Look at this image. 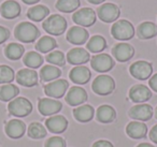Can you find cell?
<instances>
[{
  "mask_svg": "<svg viewBox=\"0 0 157 147\" xmlns=\"http://www.w3.org/2000/svg\"><path fill=\"white\" fill-rule=\"evenodd\" d=\"M130 74L137 80H147L153 72V67L150 62L144 60H139L133 62L129 68Z\"/></svg>",
  "mask_w": 157,
  "mask_h": 147,
  "instance_id": "cell-10",
  "label": "cell"
},
{
  "mask_svg": "<svg viewBox=\"0 0 157 147\" xmlns=\"http://www.w3.org/2000/svg\"><path fill=\"white\" fill-rule=\"evenodd\" d=\"M80 0H57L56 8L63 13H71L80 7Z\"/></svg>",
  "mask_w": 157,
  "mask_h": 147,
  "instance_id": "cell-33",
  "label": "cell"
},
{
  "mask_svg": "<svg viewBox=\"0 0 157 147\" xmlns=\"http://www.w3.org/2000/svg\"><path fill=\"white\" fill-rule=\"evenodd\" d=\"M72 20L81 27H90L96 23V12L90 8H82L74 12Z\"/></svg>",
  "mask_w": 157,
  "mask_h": 147,
  "instance_id": "cell-6",
  "label": "cell"
},
{
  "mask_svg": "<svg viewBox=\"0 0 157 147\" xmlns=\"http://www.w3.org/2000/svg\"><path fill=\"white\" fill-rule=\"evenodd\" d=\"M20 92V89L13 84H3L0 86V100L1 101H12Z\"/></svg>",
  "mask_w": 157,
  "mask_h": 147,
  "instance_id": "cell-29",
  "label": "cell"
},
{
  "mask_svg": "<svg viewBox=\"0 0 157 147\" xmlns=\"http://www.w3.org/2000/svg\"><path fill=\"white\" fill-rule=\"evenodd\" d=\"M93 147H113V144L110 143L109 141L100 140V141H97L96 143H94Z\"/></svg>",
  "mask_w": 157,
  "mask_h": 147,
  "instance_id": "cell-40",
  "label": "cell"
},
{
  "mask_svg": "<svg viewBox=\"0 0 157 147\" xmlns=\"http://www.w3.org/2000/svg\"><path fill=\"white\" fill-rule=\"evenodd\" d=\"M25 52V48L23 45L18 43H10L9 45H7L5 50V54L11 60H17L23 56Z\"/></svg>",
  "mask_w": 157,
  "mask_h": 147,
  "instance_id": "cell-32",
  "label": "cell"
},
{
  "mask_svg": "<svg viewBox=\"0 0 157 147\" xmlns=\"http://www.w3.org/2000/svg\"><path fill=\"white\" fill-rule=\"evenodd\" d=\"M87 1L92 5H100V3L105 2V0H87Z\"/></svg>",
  "mask_w": 157,
  "mask_h": 147,
  "instance_id": "cell-43",
  "label": "cell"
},
{
  "mask_svg": "<svg viewBox=\"0 0 157 147\" xmlns=\"http://www.w3.org/2000/svg\"><path fill=\"white\" fill-rule=\"evenodd\" d=\"M111 35L116 40L126 41V40H130L135 36V28L130 22L126 20H121L113 24L111 28Z\"/></svg>",
  "mask_w": 157,
  "mask_h": 147,
  "instance_id": "cell-3",
  "label": "cell"
},
{
  "mask_svg": "<svg viewBox=\"0 0 157 147\" xmlns=\"http://www.w3.org/2000/svg\"><path fill=\"white\" fill-rule=\"evenodd\" d=\"M155 116H156V118H157V107H156V111H155Z\"/></svg>",
  "mask_w": 157,
  "mask_h": 147,
  "instance_id": "cell-46",
  "label": "cell"
},
{
  "mask_svg": "<svg viewBox=\"0 0 157 147\" xmlns=\"http://www.w3.org/2000/svg\"><path fill=\"white\" fill-rule=\"evenodd\" d=\"M0 13L7 20L15 18L21 13V6L15 0H7L0 7Z\"/></svg>",
  "mask_w": 157,
  "mask_h": 147,
  "instance_id": "cell-21",
  "label": "cell"
},
{
  "mask_svg": "<svg viewBox=\"0 0 157 147\" xmlns=\"http://www.w3.org/2000/svg\"><path fill=\"white\" fill-rule=\"evenodd\" d=\"M57 43L56 40L52 37H48V36H44L42 37L39 41L36 44V50L39 51L40 53H48V52H53L54 48H56Z\"/></svg>",
  "mask_w": 157,
  "mask_h": 147,
  "instance_id": "cell-30",
  "label": "cell"
},
{
  "mask_svg": "<svg viewBox=\"0 0 157 147\" xmlns=\"http://www.w3.org/2000/svg\"><path fill=\"white\" fill-rule=\"evenodd\" d=\"M15 38L24 43H31L39 38L40 31L33 23L22 22L15 27Z\"/></svg>",
  "mask_w": 157,
  "mask_h": 147,
  "instance_id": "cell-1",
  "label": "cell"
},
{
  "mask_svg": "<svg viewBox=\"0 0 157 147\" xmlns=\"http://www.w3.org/2000/svg\"><path fill=\"white\" fill-rule=\"evenodd\" d=\"M45 147H66V142L59 136H53L45 143Z\"/></svg>",
  "mask_w": 157,
  "mask_h": 147,
  "instance_id": "cell-38",
  "label": "cell"
},
{
  "mask_svg": "<svg viewBox=\"0 0 157 147\" xmlns=\"http://www.w3.org/2000/svg\"><path fill=\"white\" fill-rule=\"evenodd\" d=\"M87 100V92L85 89L80 86H73L69 89L67 96H66V101L69 105L76 106L81 105Z\"/></svg>",
  "mask_w": 157,
  "mask_h": 147,
  "instance_id": "cell-12",
  "label": "cell"
},
{
  "mask_svg": "<svg viewBox=\"0 0 157 147\" xmlns=\"http://www.w3.org/2000/svg\"><path fill=\"white\" fill-rule=\"evenodd\" d=\"M63 107V104L57 100H54L52 98H42L39 100L38 108L39 112L43 116H50V115L56 114Z\"/></svg>",
  "mask_w": 157,
  "mask_h": 147,
  "instance_id": "cell-11",
  "label": "cell"
},
{
  "mask_svg": "<svg viewBox=\"0 0 157 147\" xmlns=\"http://www.w3.org/2000/svg\"><path fill=\"white\" fill-rule=\"evenodd\" d=\"M26 131V126L18 119H12L6 125V133L12 138H20L24 135Z\"/></svg>",
  "mask_w": 157,
  "mask_h": 147,
  "instance_id": "cell-22",
  "label": "cell"
},
{
  "mask_svg": "<svg viewBox=\"0 0 157 147\" xmlns=\"http://www.w3.org/2000/svg\"><path fill=\"white\" fill-rule=\"evenodd\" d=\"M28 135L29 138H43L46 135V130L43 125L40 123H31L28 127Z\"/></svg>",
  "mask_w": 157,
  "mask_h": 147,
  "instance_id": "cell-35",
  "label": "cell"
},
{
  "mask_svg": "<svg viewBox=\"0 0 157 147\" xmlns=\"http://www.w3.org/2000/svg\"><path fill=\"white\" fill-rule=\"evenodd\" d=\"M107 47V41L101 36H94L87 42V50L92 53H100Z\"/></svg>",
  "mask_w": 157,
  "mask_h": 147,
  "instance_id": "cell-31",
  "label": "cell"
},
{
  "mask_svg": "<svg viewBox=\"0 0 157 147\" xmlns=\"http://www.w3.org/2000/svg\"><path fill=\"white\" fill-rule=\"evenodd\" d=\"M45 126L52 133H61L68 127V120L61 115H53L45 121Z\"/></svg>",
  "mask_w": 157,
  "mask_h": 147,
  "instance_id": "cell-20",
  "label": "cell"
},
{
  "mask_svg": "<svg viewBox=\"0 0 157 147\" xmlns=\"http://www.w3.org/2000/svg\"><path fill=\"white\" fill-rule=\"evenodd\" d=\"M148 85H150V87L153 89V90L157 92V73L154 74V75L150 78V81H148Z\"/></svg>",
  "mask_w": 157,
  "mask_h": 147,
  "instance_id": "cell-41",
  "label": "cell"
},
{
  "mask_svg": "<svg viewBox=\"0 0 157 147\" xmlns=\"http://www.w3.org/2000/svg\"><path fill=\"white\" fill-rule=\"evenodd\" d=\"M90 66L95 71L105 73L114 67V60L108 54H97L90 59Z\"/></svg>",
  "mask_w": 157,
  "mask_h": 147,
  "instance_id": "cell-8",
  "label": "cell"
},
{
  "mask_svg": "<svg viewBox=\"0 0 157 147\" xmlns=\"http://www.w3.org/2000/svg\"><path fill=\"white\" fill-rule=\"evenodd\" d=\"M90 75L92 74H90V71L88 70V68L84 67V66H76L69 73L70 80L78 85L86 84L90 81Z\"/></svg>",
  "mask_w": 157,
  "mask_h": 147,
  "instance_id": "cell-19",
  "label": "cell"
},
{
  "mask_svg": "<svg viewBox=\"0 0 157 147\" xmlns=\"http://www.w3.org/2000/svg\"><path fill=\"white\" fill-rule=\"evenodd\" d=\"M96 116H97V119L98 121L100 123H111L115 119V116H116V113H115V110H114L112 106L110 105H100L98 107L96 112Z\"/></svg>",
  "mask_w": 157,
  "mask_h": 147,
  "instance_id": "cell-26",
  "label": "cell"
},
{
  "mask_svg": "<svg viewBox=\"0 0 157 147\" xmlns=\"http://www.w3.org/2000/svg\"><path fill=\"white\" fill-rule=\"evenodd\" d=\"M99 18L105 23H113L120 17L121 10L114 3H103L97 10Z\"/></svg>",
  "mask_w": 157,
  "mask_h": 147,
  "instance_id": "cell-9",
  "label": "cell"
},
{
  "mask_svg": "<svg viewBox=\"0 0 157 147\" xmlns=\"http://www.w3.org/2000/svg\"><path fill=\"white\" fill-rule=\"evenodd\" d=\"M45 59L48 62H50L53 66H63L66 62L65 55L60 51H53L50 54H48Z\"/></svg>",
  "mask_w": 157,
  "mask_h": 147,
  "instance_id": "cell-36",
  "label": "cell"
},
{
  "mask_svg": "<svg viewBox=\"0 0 157 147\" xmlns=\"http://www.w3.org/2000/svg\"><path fill=\"white\" fill-rule=\"evenodd\" d=\"M14 80V71L9 66H0V84H10Z\"/></svg>",
  "mask_w": 157,
  "mask_h": 147,
  "instance_id": "cell-37",
  "label": "cell"
},
{
  "mask_svg": "<svg viewBox=\"0 0 157 147\" xmlns=\"http://www.w3.org/2000/svg\"><path fill=\"white\" fill-rule=\"evenodd\" d=\"M48 14H50V10H48V7H45L43 5L33 6L27 12V16L33 22H41Z\"/></svg>",
  "mask_w": 157,
  "mask_h": 147,
  "instance_id": "cell-27",
  "label": "cell"
},
{
  "mask_svg": "<svg viewBox=\"0 0 157 147\" xmlns=\"http://www.w3.org/2000/svg\"><path fill=\"white\" fill-rule=\"evenodd\" d=\"M22 1L26 5H35V3L39 2L40 0H22Z\"/></svg>",
  "mask_w": 157,
  "mask_h": 147,
  "instance_id": "cell-44",
  "label": "cell"
},
{
  "mask_svg": "<svg viewBox=\"0 0 157 147\" xmlns=\"http://www.w3.org/2000/svg\"><path fill=\"white\" fill-rule=\"evenodd\" d=\"M137 35L140 39H152L157 35V26L152 22H143L138 26Z\"/></svg>",
  "mask_w": 157,
  "mask_h": 147,
  "instance_id": "cell-25",
  "label": "cell"
},
{
  "mask_svg": "<svg viewBox=\"0 0 157 147\" xmlns=\"http://www.w3.org/2000/svg\"><path fill=\"white\" fill-rule=\"evenodd\" d=\"M112 54L115 57L116 60L121 61V62H125V61H128L130 58H132L133 54H135V50L128 43H118L113 47Z\"/></svg>",
  "mask_w": 157,
  "mask_h": 147,
  "instance_id": "cell-16",
  "label": "cell"
},
{
  "mask_svg": "<svg viewBox=\"0 0 157 147\" xmlns=\"http://www.w3.org/2000/svg\"><path fill=\"white\" fill-rule=\"evenodd\" d=\"M68 87H69V83L66 80H63V78L55 80L44 86V92L48 97H51L52 99H54V98L59 99L65 95Z\"/></svg>",
  "mask_w": 157,
  "mask_h": 147,
  "instance_id": "cell-7",
  "label": "cell"
},
{
  "mask_svg": "<svg viewBox=\"0 0 157 147\" xmlns=\"http://www.w3.org/2000/svg\"><path fill=\"white\" fill-rule=\"evenodd\" d=\"M95 114V110L92 105L88 104H84V105H80L76 108H74L73 115L78 121L81 123H87V121L92 120Z\"/></svg>",
  "mask_w": 157,
  "mask_h": 147,
  "instance_id": "cell-24",
  "label": "cell"
},
{
  "mask_svg": "<svg viewBox=\"0 0 157 147\" xmlns=\"http://www.w3.org/2000/svg\"><path fill=\"white\" fill-rule=\"evenodd\" d=\"M90 59V55L87 50L82 47H74L67 54V60L71 65L80 66L86 63Z\"/></svg>",
  "mask_w": 157,
  "mask_h": 147,
  "instance_id": "cell-14",
  "label": "cell"
},
{
  "mask_svg": "<svg viewBox=\"0 0 157 147\" xmlns=\"http://www.w3.org/2000/svg\"><path fill=\"white\" fill-rule=\"evenodd\" d=\"M126 133L132 138H142L147 134V126L140 121H131L127 125Z\"/></svg>",
  "mask_w": 157,
  "mask_h": 147,
  "instance_id": "cell-23",
  "label": "cell"
},
{
  "mask_svg": "<svg viewBox=\"0 0 157 147\" xmlns=\"http://www.w3.org/2000/svg\"><path fill=\"white\" fill-rule=\"evenodd\" d=\"M8 110H9L10 114L14 115V116L24 117L31 113L33 104L26 98L17 97L12 100V101H10L9 105H8Z\"/></svg>",
  "mask_w": 157,
  "mask_h": 147,
  "instance_id": "cell-4",
  "label": "cell"
},
{
  "mask_svg": "<svg viewBox=\"0 0 157 147\" xmlns=\"http://www.w3.org/2000/svg\"><path fill=\"white\" fill-rule=\"evenodd\" d=\"M151 97H152V92L145 85H135L129 90V98L137 103L147 101L151 99Z\"/></svg>",
  "mask_w": 157,
  "mask_h": 147,
  "instance_id": "cell-18",
  "label": "cell"
},
{
  "mask_svg": "<svg viewBox=\"0 0 157 147\" xmlns=\"http://www.w3.org/2000/svg\"><path fill=\"white\" fill-rule=\"evenodd\" d=\"M24 63L30 69H37L43 63V57L37 52H28L24 56Z\"/></svg>",
  "mask_w": 157,
  "mask_h": 147,
  "instance_id": "cell-34",
  "label": "cell"
},
{
  "mask_svg": "<svg viewBox=\"0 0 157 147\" xmlns=\"http://www.w3.org/2000/svg\"><path fill=\"white\" fill-rule=\"evenodd\" d=\"M88 31L81 26H73L67 32V40L74 45H81L88 40Z\"/></svg>",
  "mask_w": 157,
  "mask_h": 147,
  "instance_id": "cell-13",
  "label": "cell"
},
{
  "mask_svg": "<svg viewBox=\"0 0 157 147\" xmlns=\"http://www.w3.org/2000/svg\"><path fill=\"white\" fill-rule=\"evenodd\" d=\"M150 138L154 143H157V125L154 126L150 131Z\"/></svg>",
  "mask_w": 157,
  "mask_h": 147,
  "instance_id": "cell-42",
  "label": "cell"
},
{
  "mask_svg": "<svg viewBox=\"0 0 157 147\" xmlns=\"http://www.w3.org/2000/svg\"><path fill=\"white\" fill-rule=\"evenodd\" d=\"M61 75L59 68L53 65H46L40 70V77L43 82H53Z\"/></svg>",
  "mask_w": 157,
  "mask_h": 147,
  "instance_id": "cell-28",
  "label": "cell"
},
{
  "mask_svg": "<svg viewBox=\"0 0 157 147\" xmlns=\"http://www.w3.org/2000/svg\"><path fill=\"white\" fill-rule=\"evenodd\" d=\"M43 29L48 32L50 35L53 36H60L67 29V21L65 17L58 14H53V15L48 16L44 23L42 24Z\"/></svg>",
  "mask_w": 157,
  "mask_h": 147,
  "instance_id": "cell-2",
  "label": "cell"
},
{
  "mask_svg": "<svg viewBox=\"0 0 157 147\" xmlns=\"http://www.w3.org/2000/svg\"><path fill=\"white\" fill-rule=\"evenodd\" d=\"M16 81L25 87H33L38 83V73L33 69H22L16 74Z\"/></svg>",
  "mask_w": 157,
  "mask_h": 147,
  "instance_id": "cell-17",
  "label": "cell"
},
{
  "mask_svg": "<svg viewBox=\"0 0 157 147\" xmlns=\"http://www.w3.org/2000/svg\"><path fill=\"white\" fill-rule=\"evenodd\" d=\"M92 88L97 95L107 96L113 92L114 88H115V82L111 76L102 74V75H99L95 78L93 82Z\"/></svg>",
  "mask_w": 157,
  "mask_h": 147,
  "instance_id": "cell-5",
  "label": "cell"
},
{
  "mask_svg": "<svg viewBox=\"0 0 157 147\" xmlns=\"http://www.w3.org/2000/svg\"><path fill=\"white\" fill-rule=\"evenodd\" d=\"M129 116L137 120L145 121L153 116V107L148 104H138L133 105L129 110Z\"/></svg>",
  "mask_w": 157,
  "mask_h": 147,
  "instance_id": "cell-15",
  "label": "cell"
},
{
  "mask_svg": "<svg viewBox=\"0 0 157 147\" xmlns=\"http://www.w3.org/2000/svg\"><path fill=\"white\" fill-rule=\"evenodd\" d=\"M10 37V31L8 28L3 26H0V44L5 43Z\"/></svg>",
  "mask_w": 157,
  "mask_h": 147,
  "instance_id": "cell-39",
  "label": "cell"
},
{
  "mask_svg": "<svg viewBox=\"0 0 157 147\" xmlns=\"http://www.w3.org/2000/svg\"><path fill=\"white\" fill-rule=\"evenodd\" d=\"M137 147H154V146L151 144H147V143H141V144H139Z\"/></svg>",
  "mask_w": 157,
  "mask_h": 147,
  "instance_id": "cell-45",
  "label": "cell"
}]
</instances>
